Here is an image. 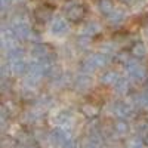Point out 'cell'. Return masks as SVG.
Segmentation results:
<instances>
[{"mask_svg":"<svg viewBox=\"0 0 148 148\" xmlns=\"http://www.w3.org/2000/svg\"><path fill=\"white\" fill-rule=\"evenodd\" d=\"M101 52L102 53H107V55H113L116 52V43H111V42H107L101 46Z\"/></svg>","mask_w":148,"mask_h":148,"instance_id":"obj_25","label":"cell"},{"mask_svg":"<svg viewBox=\"0 0 148 148\" xmlns=\"http://www.w3.org/2000/svg\"><path fill=\"white\" fill-rule=\"evenodd\" d=\"M121 3H125L126 6H133L135 3H136V0H120Z\"/></svg>","mask_w":148,"mask_h":148,"instance_id":"obj_30","label":"cell"},{"mask_svg":"<svg viewBox=\"0 0 148 148\" xmlns=\"http://www.w3.org/2000/svg\"><path fill=\"white\" fill-rule=\"evenodd\" d=\"M126 67V71L129 74V77L133 80V82H144L147 79V68L145 65H142L136 58H132L129 62L125 65Z\"/></svg>","mask_w":148,"mask_h":148,"instance_id":"obj_2","label":"cell"},{"mask_svg":"<svg viewBox=\"0 0 148 148\" xmlns=\"http://www.w3.org/2000/svg\"><path fill=\"white\" fill-rule=\"evenodd\" d=\"M111 113L119 119H129L133 116L135 108L130 102H123V101H117L111 104Z\"/></svg>","mask_w":148,"mask_h":148,"instance_id":"obj_3","label":"cell"},{"mask_svg":"<svg viewBox=\"0 0 148 148\" xmlns=\"http://www.w3.org/2000/svg\"><path fill=\"white\" fill-rule=\"evenodd\" d=\"M101 31H102V28H101V25L96 21H89V22H86L83 25V34L84 36L95 37V36L99 34Z\"/></svg>","mask_w":148,"mask_h":148,"instance_id":"obj_13","label":"cell"},{"mask_svg":"<svg viewBox=\"0 0 148 148\" xmlns=\"http://www.w3.org/2000/svg\"><path fill=\"white\" fill-rule=\"evenodd\" d=\"M113 88H114V92L119 93V95H127L129 90H130V82L125 77H120Z\"/></svg>","mask_w":148,"mask_h":148,"instance_id":"obj_16","label":"cell"},{"mask_svg":"<svg viewBox=\"0 0 148 148\" xmlns=\"http://www.w3.org/2000/svg\"><path fill=\"white\" fill-rule=\"evenodd\" d=\"M92 40V37H89V36H79L77 37V46L80 47V49H88L89 46H90V42Z\"/></svg>","mask_w":148,"mask_h":148,"instance_id":"obj_24","label":"cell"},{"mask_svg":"<svg viewBox=\"0 0 148 148\" xmlns=\"http://www.w3.org/2000/svg\"><path fill=\"white\" fill-rule=\"evenodd\" d=\"M136 132L139 133V135H148V120H145V119H141L138 123H136Z\"/></svg>","mask_w":148,"mask_h":148,"instance_id":"obj_23","label":"cell"},{"mask_svg":"<svg viewBox=\"0 0 148 148\" xmlns=\"http://www.w3.org/2000/svg\"><path fill=\"white\" fill-rule=\"evenodd\" d=\"M34 18L37 22L40 24H46L49 22L52 18H53V9L47 5H43V6H39L36 10H34Z\"/></svg>","mask_w":148,"mask_h":148,"instance_id":"obj_9","label":"cell"},{"mask_svg":"<svg viewBox=\"0 0 148 148\" xmlns=\"http://www.w3.org/2000/svg\"><path fill=\"white\" fill-rule=\"evenodd\" d=\"M12 33L18 40H28L31 36V28L25 21H14L12 24Z\"/></svg>","mask_w":148,"mask_h":148,"instance_id":"obj_5","label":"cell"},{"mask_svg":"<svg viewBox=\"0 0 148 148\" xmlns=\"http://www.w3.org/2000/svg\"><path fill=\"white\" fill-rule=\"evenodd\" d=\"M147 22H148V21H147Z\"/></svg>","mask_w":148,"mask_h":148,"instance_id":"obj_34","label":"cell"},{"mask_svg":"<svg viewBox=\"0 0 148 148\" xmlns=\"http://www.w3.org/2000/svg\"><path fill=\"white\" fill-rule=\"evenodd\" d=\"M147 108H148V105H147Z\"/></svg>","mask_w":148,"mask_h":148,"instance_id":"obj_33","label":"cell"},{"mask_svg":"<svg viewBox=\"0 0 148 148\" xmlns=\"http://www.w3.org/2000/svg\"><path fill=\"white\" fill-rule=\"evenodd\" d=\"M9 68L15 76H25L27 71H28V64L24 59H18V61L9 62Z\"/></svg>","mask_w":148,"mask_h":148,"instance_id":"obj_11","label":"cell"},{"mask_svg":"<svg viewBox=\"0 0 148 148\" xmlns=\"http://www.w3.org/2000/svg\"><path fill=\"white\" fill-rule=\"evenodd\" d=\"M125 18H126V14H125V12L120 10V9H116L113 14L107 16V21H108L110 25H120V24L125 21Z\"/></svg>","mask_w":148,"mask_h":148,"instance_id":"obj_19","label":"cell"},{"mask_svg":"<svg viewBox=\"0 0 148 148\" xmlns=\"http://www.w3.org/2000/svg\"><path fill=\"white\" fill-rule=\"evenodd\" d=\"M0 2H2V10H3V14H5L6 9L12 5V2H14V0H0Z\"/></svg>","mask_w":148,"mask_h":148,"instance_id":"obj_29","label":"cell"},{"mask_svg":"<svg viewBox=\"0 0 148 148\" xmlns=\"http://www.w3.org/2000/svg\"><path fill=\"white\" fill-rule=\"evenodd\" d=\"M98 9H99V12L102 15L108 16L116 10L114 9V2L113 0H98Z\"/></svg>","mask_w":148,"mask_h":148,"instance_id":"obj_18","label":"cell"},{"mask_svg":"<svg viewBox=\"0 0 148 148\" xmlns=\"http://www.w3.org/2000/svg\"><path fill=\"white\" fill-rule=\"evenodd\" d=\"M22 148H39V147H37V144H33V142H30V144H27V145H24Z\"/></svg>","mask_w":148,"mask_h":148,"instance_id":"obj_31","label":"cell"},{"mask_svg":"<svg viewBox=\"0 0 148 148\" xmlns=\"http://www.w3.org/2000/svg\"><path fill=\"white\" fill-rule=\"evenodd\" d=\"M120 79V76H119V73L117 71H114V70H108V71H105L102 76H101V83L102 84H105V86H114L116 83H117V80Z\"/></svg>","mask_w":148,"mask_h":148,"instance_id":"obj_14","label":"cell"},{"mask_svg":"<svg viewBox=\"0 0 148 148\" xmlns=\"http://www.w3.org/2000/svg\"><path fill=\"white\" fill-rule=\"evenodd\" d=\"M6 56H8V61L9 62H12V61H18V59H24V51L21 47H15L12 49V51L6 52Z\"/></svg>","mask_w":148,"mask_h":148,"instance_id":"obj_21","label":"cell"},{"mask_svg":"<svg viewBox=\"0 0 148 148\" xmlns=\"http://www.w3.org/2000/svg\"><path fill=\"white\" fill-rule=\"evenodd\" d=\"M80 111H82V114L84 117H88V119H96L98 116H99V113H101V108L98 107V105H95V104H92V102H86V104L82 105Z\"/></svg>","mask_w":148,"mask_h":148,"instance_id":"obj_12","label":"cell"},{"mask_svg":"<svg viewBox=\"0 0 148 148\" xmlns=\"http://www.w3.org/2000/svg\"><path fill=\"white\" fill-rule=\"evenodd\" d=\"M31 55L37 59V61H42V59H53V49L51 47V45L47 43H34L31 46Z\"/></svg>","mask_w":148,"mask_h":148,"instance_id":"obj_4","label":"cell"},{"mask_svg":"<svg viewBox=\"0 0 148 148\" xmlns=\"http://www.w3.org/2000/svg\"><path fill=\"white\" fill-rule=\"evenodd\" d=\"M62 148H79V145H77V142H76V141H73V139H68V141L65 142V145H64Z\"/></svg>","mask_w":148,"mask_h":148,"instance_id":"obj_28","label":"cell"},{"mask_svg":"<svg viewBox=\"0 0 148 148\" xmlns=\"http://www.w3.org/2000/svg\"><path fill=\"white\" fill-rule=\"evenodd\" d=\"M108 62H110V55L102 53V52H96V53H92V55L86 56V58L83 59L82 70H83V73H86V74H92V73H95L96 70L104 68Z\"/></svg>","mask_w":148,"mask_h":148,"instance_id":"obj_1","label":"cell"},{"mask_svg":"<svg viewBox=\"0 0 148 148\" xmlns=\"http://www.w3.org/2000/svg\"><path fill=\"white\" fill-rule=\"evenodd\" d=\"M130 55H132V53H129V52H126V51H120L119 53H116V61H117V62H120V64H123V65H126L129 61L132 59Z\"/></svg>","mask_w":148,"mask_h":148,"instance_id":"obj_22","label":"cell"},{"mask_svg":"<svg viewBox=\"0 0 148 148\" xmlns=\"http://www.w3.org/2000/svg\"><path fill=\"white\" fill-rule=\"evenodd\" d=\"M130 53H132L133 58L141 59V58L147 56L148 49H147L145 43H142V42H136V43H133V46H132V49H130Z\"/></svg>","mask_w":148,"mask_h":148,"instance_id":"obj_17","label":"cell"},{"mask_svg":"<svg viewBox=\"0 0 148 148\" xmlns=\"http://www.w3.org/2000/svg\"><path fill=\"white\" fill-rule=\"evenodd\" d=\"M144 142H145V145L148 147V135H147V136H145V139H144Z\"/></svg>","mask_w":148,"mask_h":148,"instance_id":"obj_32","label":"cell"},{"mask_svg":"<svg viewBox=\"0 0 148 148\" xmlns=\"http://www.w3.org/2000/svg\"><path fill=\"white\" fill-rule=\"evenodd\" d=\"M55 121L58 123L59 126H67V125H70V123L73 121V114L70 113V111H61V113H58Z\"/></svg>","mask_w":148,"mask_h":148,"instance_id":"obj_20","label":"cell"},{"mask_svg":"<svg viewBox=\"0 0 148 148\" xmlns=\"http://www.w3.org/2000/svg\"><path fill=\"white\" fill-rule=\"evenodd\" d=\"M145 142H142L139 138H132L127 142V148H145Z\"/></svg>","mask_w":148,"mask_h":148,"instance_id":"obj_26","label":"cell"},{"mask_svg":"<svg viewBox=\"0 0 148 148\" xmlns=\"http://www.w3.org/2000/svg\"><path fill=\"white\" fill-rule=\"evenodd\" d=\"M114 135H117V136H126V135L129 133V123L125 120V119H119L117 121H114Z\"/></svg>","mask_w":148,"mask_h":148,"instance_id":"obj_15","label":"cell"},{"mask_svg":"<svg viewBox=\"0 0 148 148\" xmlns=\"http://www.w3.org/2000/svg\"><path fill=\"white\" fill-rule=\"evenodd\" d=\"M68 19L62 16H56L51 22V33L53 36H65L68 33Z\"/></svg>","mask_w":148,"mask_h":148,"instance_id":"obj_7","label":"cell"},{"mask_svg":"<svg viewBox=\"0 0 148 148\" xmlns=\"http://www.w3.org/2000/svg\"><path fill=\"white\" fill-rule=\"evenodd\" d=\"M92 88V77L89 74H79V76L74 79V89L77 92H88Z\"/></svg>","mask_w":148,"mask_h":148,"instance_id":"obj_10","label":"cell"},{"mask_svg":"<svg viewBox=\"0 0 148 148\" xmlns=\"http://www.w3.org/2000/svg\"><path fill=\"white\" fill-rule=\"evenodd\" d=\"M34 98H36V95H34L33 89H28V88H27V90L22 93V99H25V101H33Z\"/></svg>","mask_w":148,"mask_h":148,"instance_id":"obj_27","label":"cell"},{"mask_svg":"<svg viewBox=\"0 0 148 148\" xmlns=\"http://www.w3.org/2000/svg\"><path fill=\"white\" fill-rule=\"evenodd\" d=\"M84 15H86V9L80 3L67 8V19L70 22H80V21H83Z\"/></svg>","mask_w":148,"mask_h":148,"instance_id":"obj_8","label":"cell"},{"mask_svg":"<svg viewBox=\"0 0 148 148\" xmlns=\"http://www.w3.org/2000/svg\"><path fill=\"white\" fill-rule=\"evenodd\" d=\"M68 139H70L68 133H67L64 129H61V127H55L51 133H49V141H51V144H52L53 147L62 148Z\"/></svg>","mask_w":148,"mask_h":148,"instance_id":"obj_6","label":"cell"}]
</instances>
